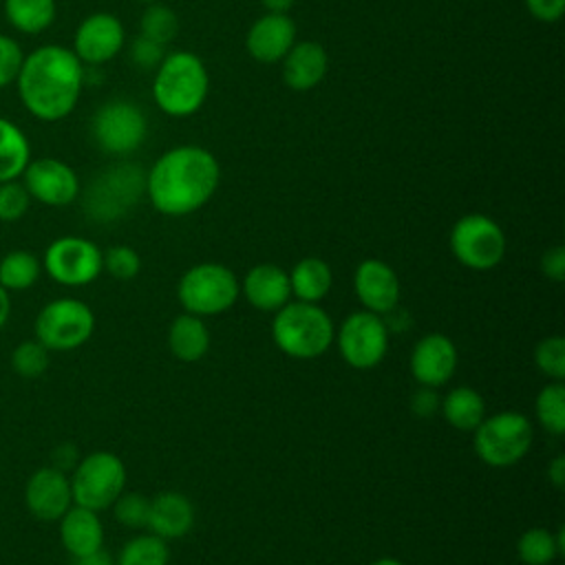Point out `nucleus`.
<instances>
[{"label": "nucleus", "instance_id": "473e14b6", "mask_svg": "<svg viewBox=\"0 0 565 565\" xmlns=\"http://www.w3.org/2000/svg\"><path fill=\"white\" fill-rule=\"evenodd\" d=\"M141 35L159 44H168L179 31L177 13L166 4H150L141 15Z\"/></svg>", "mask_w": 565, "mask_h": 565}, {"label": "nucleus", "instance_id": "c756f323", "mask_svg": "<svg viewBox=\"0 0 565 565\" xmlns=\"http://www.w3.org/2000/svg\"><path fill=\"white\" fill-rule=\"evenodd\" d=\"M170 547L168 541L157 534L132 536L117 556L115 565H168Z\"/></svg>", "mask_w": 565, "mask_h": 565}, {"label": "nucleus", "instance_id": "423d86ee", "mask_svg": "<svg viewBox=\"0 0 565 565\" xmlns=\"http://www.w3.org/2000/svg\"><path fill=\"white\" fill-rule=\"evenodd\" d=\"M475 433L477 457L492 468H510L519 463L534 441L530 419L519 411H499L486 415Z\"/></svg>", "mask_w": 565, "mask_h": 565}, {"label": "nucleus", "instance_id": "a18cd8bd", "mask_svg": "<svg viewBox=\"0 0 565 565\" xmlns=\"http://www.w3.org/2000/svg\"><path fill=\"white\" fill-rule=\"evenodd\" d=\"M547 481L556 488L563 490L565 488V457L556 455L550 463H547Z\"/></svg>", "mask_w": 565, "mask_h": 565}, {"label": "nucleus", "instance_id": "bb28decb", "mask_svg": "<svg viewBox=\"0 0 565 565\" xmlns=\"http://www.w3.org/2000/svg\"><path fill=\"white\" fill-rule=\"evenodd\" d=\"M565 552V532L530 527L516 541V556L523 565H550Z\"/></svg>", "mask_w": 565, "mask_h": 565}, {"label": "nucleus", "instance_id": "7c9ffc66", "mask_svg": "<svg viewBox=\"0 0 565 565\" xmlns=\"http://www.w3.org/2000/svg\"><path fill=\"white\" fill-rule=\"evenodd\" d=\"M534 413L539 424L561 437L565 433V386L563 382H547L536 399H534Z\"/></svg>", "mask_w": 565, "mask_h": 565}, {"label": "nucleus", "instance_id": "cd10ccee", "mask_svg": "<svg viewBox=\"0 0 565 565\" xmlns=\"http://www.w3.org/2000/svg\"><path fill=\"white\" fill-rule=\"evenodd\" d=\"M31 161V146L26 135L11 121L0 117V183L22 177Z\"/></svg>", "mask_w": 565, "mask_h": 565}, {"label": "nucleus", "instance_id": "f257e3e1", "mask_svg": "<svg viewBox=\"0 0 565 565\" xmlns=\"http://www.w3.org/2000/svg\"><path fill=\"white\" fill-rule=\"evenodd\" d=\"M221 168L201 146H177L163 152L146 174V194L166 216H185L201 210L216 192Z\"/></svg>", "mask_w": 565, "mask_h": 565}, {"label": "nucleus", "instance_id": "72a5a7b5", "mask_svg": "<svg viewBox=\"0 0 565 565\" xmlns=\"http://www.w3.org/2000/svg\"><path fill=\"white\" fill-rule=\"evenodd\" d=\"M536 369L552 382H563L565 377V338L547 335L534 347Z\"/></svg>", "mask_w": 565, "mask_h": 565}, {"label": "nucleus", "instance_id": "6ab92c4d", "mask_svg": "<svg viewBox=\"0 0 565 565\" xmlns=\"http://www.w3.org/2000/svg\"><path fill=\"white\" fill-rule=\"evenodd\" d=\"M296 44V22L287 13H265L247 31V53L263 62H280Z\"/></svg>", "mask_w": 565, "mask_h": 565}, {"label": "nucleus", "instance_id": "9b49d317", "mask_svg": "<svg viewBox=\"0 0 565 565\" xmlns=\"http://www.w3.org/2000/svg\"><path fill=\"white\" fill-rule=\"evenodd\" d=\"M90 132L104 152L124 157L143 143L148 119L135 102L110 99L95 110L90 119Z\"/></svg>", "mask_w": 565, "mask_h": 565}, {"label": "nucleus", "instance_id": "a19ab883", "mask_svg": "<svg viewBox=\"0 0 565 565\" xmlns=\"http://www.w3.org/2000/svg\"><path fill=\"white\" fill-rule=\"evenodd\" d=\"M439 402H441V397L437 395V388L419 386V388L413 393V397H411V411H413L417 417L430 419L433 415L439 413Z\"/></svg>", "mask_w": 565, "mask_h": 565}, {"label": "nucleus", "instance_id": "2f4dec72", "mask_svg": "<svg viewBox=\"0 0 565 565\" xmlns=\"http://www.w3.org/2000/svg\"><path fill=\"white\" fill-rule=\"evenodd\" d=\"M40 276V260L35 254L26 249L9 252L0 260V285L9 289H26Z\"/></svg>", "mask_w": 565, "mask_h": 565}, {"label": "nucleus", "instance_id": "2eb2a0df", "mask_svg": "<svg viewBox=\"0 0 565 565\" xmlns=\"http://www.w3.org/2000/svg\"><path fill=\"white\" fill-rule=\"evenodd\" d=\"M124 24L117 15L97 11L84 18L73 38V53L82 64L99 66L110 62L124 46Z\"/></svg>", "mask_w": 565, "mask_h": 565}, {"label": "nucleus", "instance_id": "5701e85b", "mask_svg": "<svg viewBox=\"0 0 565 565\" xmlns=\"http://www.w3.org/2000/svg\"><path fill=\"white\" fill-rule=\"evenodd\" d=\"M60 521V539L71 556H84L102 547L104 525L95 510L71 505Z\"/></svg>", "mask_w": 565, "mask_h": 565}, {"label": "nucleus", "instance_id": "f8f14e48", "mask_svg": "<svg viewBox=\"0 0 565 565\" xmlns=\"http://www.w3.org/2000/svg\"><path fill=\"white\" fill-rule=\"evenodd\" d=\"M388 327L373 311H353L338 327L335 342L342 360L360 371L377 366L388 351Z\"/></svg>", "mask_w": 565, "mask_h": 565}, {"label": "nucleus", "instance_id": "393cba45", "mask_svg": "<svg viewBox=\"0 0 565 565\" xmlns=\"http://www.w3.org/2000/svg\"><path fill=\"white\" fill-rule=\"evenodd\" d=\"M289 285H291V296H296V300L320 302L331 291L333 271L327 260L318 256H307V258H300L289 271Z\"/></svg>", "mask_w": 565, "mask_h": 565}, {"label": "nucleus", "instance_id": "58836bf2", "mask_svg": "<svg viewBox=\"0 0 565 565\" xmlns=\"http://www.w3.org/2000/svg\"><path fill=\"white\" fill-rule=\"evenodd\" d=\"M22 60H24V53L20 44L13 38L0 33V88L15 82Z\"/></svg>", "mask_w": 565, "mask_h": 565}, {"label": "nucleus", "instance_id": "4c0bfd02", "mask_svg": "<svg viewBox=\"0 0 565 565\" xmlns=\"http://www.w3.org/2000/svg\"><path fill=\"white\" fill-rule=\"evenodd\" d=\"M31 203V196L24 188V183L4 181L0 183V221H18L26 214Z\"/></svg>", "mask_w": 565, "mask_h": 565}, {"label": "nucleus", "instance_id": "e433bc0d", "mask_svg": "<svg viewBox=\"0 0 565 565\" xmlns=\"http://www.w3.org/2000/svg\"><path fill=\"white\" fill-rule=\"evenodd\" d=\"M104 269L117 280H132L141 269V256L130 245H113L104 254Z\"/></svg>", "mask_w": 565, "mask_h": 565}, {"label": "nucleus", "instance_id": "37998d69", "mask_svg": "<svg viewBox=\"0 0 565 565\" xmlns=\"http://www.w3.org/2000/svg\"><path fill=\"white\" fill-rule=\"evenodd\" d=\"M527 11L541 22H556L565 11V0H525Z\"/></svg>", "mask_w": 565, "mask_h": 565}, {"label": "nucleus", "instance_id": "b1692460", "mask_svg": "<svg viewBox=\"0 0 565 565\" xmlns=\"http://www.w3.org/2000/svg\"><path fill=\"white\" fill-rule=\"evenodd\" d=\"M212 344V335L201 316L181 313L170 322L168 349L181 362H199Z\"/></svg>", "mask_w": 565, "mask_h": 565}, {"label": "nucleus", "instance_id": "09e8293b", "mask_svg": "<svg viewBox=\"0 0 565 565\" xmlns=\"http://www.w3.org/2000/svg\"><path fill=\"white\" fill-rule=\"evenodd\" d=\"M11 313V300H9V291L0 285V329L7 324Z\"/></svg>", "mask_w": 565, "mask_h": 565}, {"label": "nucleus", "instance_id": "49530a36", "mask_svg": "<svg viewBox=\"0 0 565 565\" xmlns=\"http://www.w3.org/2000/svg\"><path fill=\"white\" fill-rule=\"evenodd\" d=\"M73 565H115L108 550L99 547L95 552H88L84 556H73Z\"/></svg>", "mask_w": 565, "mask_h": 565}, {"label": "nucleus", "instance_id": "f704fd0d", "mask_svg": "<svg viewBox=\"0 0 565 565\" xmlns=\"http://www.w3.org/2000/svg\"><path fill=\"white\" fill-rule=\"evenodd\" d=\"M11 364L18 371V375L26 380H35L49 366V349L42 347L38 340H24L15 347L11 355Z\"/></svg>", "mask_w": 565, "mask_h": 565}, {"label": "nucleus", "instance_id": "7ed1b4c3", "mask_svg": "<svg viewBox=\"0 0 565 565\" xmlns=\"http://www.w3.org/2000/svg\"><path fill=\"white\" fill-rule=\"evenodd\" d=\"M210 90V75L199 55L190 51H172L163 55L152 82L157 106L172 117L194 115Z\"/></svg>", "mask_w": 565, "mask_h": 565}, {"label": "nucleus", "instance_id": "f3484780", "mask_svg": "<svg viewBox=\"0 0 565 565\" xmlns=\"http://www.w3.org/2000/svg\"><path fill=\"white\" fill-rule=\"evenodd\" d=\"M353 289L362 307L377 316H386L399 302V278L395 269L380 258H366L355 267Z\"/></svg>", "mask_w": 565, "mask_h": 565}, {"label": "nucleus", "instance_id": "c9c22d12", "mask_svg": "<svg viewBox=\"0 0 565 565\" xmlns=\"http://www.w3.org/2000/svg\"><path fill=\"white\" fill-rule=\"evenodd\" d=\"M115 519L126 527H146L148 525V512H150V499L139 492H121L113 503Z\"/></svg>", "mask_w": 565, "mask_h": 565}, {"label": "nucleus", "instance_id": "3c124183", "mask_svg": "<svg viewBox=\"0 0 565 565\" xmlns=\"http://www.w3.org/2000/svg\"><path fill=\"white\" fill-rule=\"evenodd\" d=\"M139 2H154V0H139Z\"/></svg>", "mask_w": 565, "mask_h": 565}, {"label": "nucleus", "instance_id": "0eeeda50", "mask_svg": "<svg viewBox=\"0 0 565 565\" xmlns=\"http://www.w3.org/2000/svg\"><path fill=\"white\" fill-rule=\"evenodd\" d=\"M241 294L236 274L221 263H199L183 271L177 285V298L188 313L218 316L227 311Z\"/></svg>", "mask_w": 565, "mask_h": 565}, {"label": "nucleus", "instance_id": "20e7f679", "mask_svg": "<svg viewBox=\"0 0 565 565\" xmlns=\"http://www.w3.org/2000/svg\"><path fill=\"white\" fill-rule=\"evenodd\" d=\"M274 344L289 358L313 360L320 358L335 338L331 316L318 302H287L271 320Z\"/></svg>", "mask_w": 565, "mask_h": 565}, {"label": "nucleus", "instance_id": "39448f33", "mask_svg": "<svg viewBox=\"0 0 565 565\" xmlns=\"http://www.w3.org/2000/svg\"><path fill=\"white\" fill-rule=\"evenodd\" d=\"M146 192V172L137 163H115L102 170L84 192V212L95 223L126 216Z\"/></svg>", "mask_w": 565, "mask_h": 565}, {"label": "nucleus", "instance_id": "1a4fd4ad", "mask_svg": "<svg viewBox=\"0 0 565 565\" xmlns=\"http://www.w3.org/2000/svg\"><path fill=\"white\" fill-rule=\"evenodd\" d=\"M450 252L468 269L488 271L505 256V234L486 214H466L450 230Z\"/></svg>", "mask_w": 565, "mask_h": 565}, {"label": "nucleus", "instance_id": "6e6552de", "mask_svg": "<svg viewBox=\"0 0 565 565\" xmlns=\"http://www.w3.org/2000/svg\"><path fill=\"white\" fill-rule=\"evenodd\" d=\"M126 486V466L124 461L108 450H95L86 455L73 468L71 494L73 503L88 510H106L124 492Z\"/></svg>", "mask_w": 565, "mask_h": 565}, {"label": "nucleus", "instance_id": "4be33fe9", "mask_svg": "<svg viewBox=\"0 0 565 565\" xmlns=\"http://www.w3.org/2000/svg\"><path fill=\"white\" fill-rule=\"evenodd\" d=\"M329 57L322 44L305 40L296 42L282 57V79L291 90H311L322 82Z\"/></svg>", "mask_w": 565, "mask_h": 565}, {"label": "nucleus", "instance_id": "9d476101", "mask_svg": "<svg viewBox=\"0 0 565 565\" xmlns=\"http://www.w3.org/2000/svg\"><path fill=\"white\" fill-rule=\"evenodd\" d=\"M95 329L90 307L77 298H57L42 307L35 318V340L49 351L82 347Z\"/></svg>", "mask_w": 565, "mask_h": 565}, {"label": "nucleus", "instance_id": "de8ad7c7", "mask_svg": "<svg viewBox=\"0 0 565 565\" xmlns=\"http://www.w3.org/2000/svg\"><path fill=\"white\" fill-rule=\"evenodd\" d=\"M267 13H287L294 7V0H260Z\"/></svg>", "mask_w": 565, "mask_h": 565}, {"label": "nucleus", "instance_id": "a878e982", "mask_svg": "<svg viewBox=\"0 0 565 565\" xmlns=\"http://www.w3.org/2000/svg\"><path fill=\"white\" fill-rule=\"evenodd\" d=\"M439 411L452 428L472 433L486 417V402L477 388L455 386L441 397Z\"/></svg>", "mask_w": 565, "mask_h": 565}, {"label": "nucleus", "instance_id": "ea45409f", "mask_svg": "<svg viewBox=\"0 0 565 565\" xmlns=\"http://www.w3.org/2000/svg\"><path fill=\"white\" fill-rule=\"evenodd\" d=\"M163 44L139 35L130 46V57L139 68H157L163 60Z\"/></svg>", "mask_w": 565, "mask_h": 565}, {"label": "nucleus", "instance_id": "4468645a", "mask_svg": "<svg viewBox=\"0 0 565 565\" xmlns=\"http://www.w3.org/2000/svg\"><path fill=\"white\" fill-rule=\"evenodd\" d=\"M22 177L29 196L44 205H68L79 194V179L75 170L68 163L53 157L29 161Z\"/></svg>", "mask_w": 565, "mask_h": 565}, {"label": "nucleus", "instance_id": "8fccbe9b", "mask_svg": "<svg viewBox=\"0 0 565 565\" xmlns=\"http://www.w3.org/2000/svg\"><path fill=\"white\" fill-rule=\"evenodd\" d=\"M371 565H404V563H402V561H397V558H393V556H382V558L373 561Z\"/></svg>", "mask_w": 565, "mask_h": 565}, {"label": "nucleus", "instance_id": "f03ea898", "mask_svg": "<svg viewBox=\"0 0 565 565\" xmlns=\"http://www.w3.org/2000/svg\"><path fill=\"white\" fill-rule=\"evenodd\" d=\"M84 64L73 49L44 44L24 55L15 77L22 106L42 121H57L73 113L82 95Z\"/></svg>", "mask_w": 565, "mask_h": 565}, {"label": "nucleus", "instance_id": "c85d7f7f", "mask_svg": "<svg viewBox=\"0 0 565 565\" xmlns=\"http://www.w3.org/2000/svg\"><path fill=\"white\" fill-rule=\"evenodd\" d=\"M4 18L20 33H42L55 20V0H4Z\"/></svg>", "mask_w": 565, "mask_h": 565}, {"label": "nucleus", "instance_id": "c03bdc74", "mask_svg": "<svg viewBox=\"0 0 565 565\" xmlns=\"http://www.w3.org/2000/svg\"><path fill=\"white\" fill-rule=\"evenodd\" d=\"M53 466L57 470H68V468H75L77 466V450L73 444H62L55 448L53 452Z\"/></svg>", "mask_w": 565, "mask_h": 565}, {"label": "nucleus", "instance_id": "dca6fc26", "mask_svg": "<svg viewBox=\"0 0 565 565\" xmlns=\"http://www.w3.org/2000/svg\"><path fill=\"white\" fill-rule=\"evenodd\" d=\"M411 373L419 386L439 388L457 371L459 353L455 342L444 333H426L411 351Z\"/></svg>", "mask_w": 565, "mask_h": 565}, {"label": "nucleus", "instance_id": "a211bd4d", "mask_svg": "<svg viewBox=\"0 0 565 565\" xmlns=\"http://www.w3.org/2000/svg\"><path fill=\"white\" fill-rule=\"evenodd\" d=\"M24 501L35 519L57 521L73 503L71 479L55 466L40 468L26 481Z\"/></svg>", "mask_w": 565, "mask_h": 565}, {"label": "nucleus", "instance_id": "aec40b11", "mask_svg": "<svg viewBox=\"0 0 565 565\" xmlns=\"http://www.w3.org/2000/svg\"><path fill=\"white\" fill-rule=\"evenodd\" d=\"M241 294L254 309L276 313L291 298L289 271L274 263L254 265L241 282Z\"/></svg>", "mask_w": 565, "mask_h": 565}, {"label": "nucleus", "instance_id": "412c9836", "mask_svg": "<svg viewBox=\"0 0 565 565\" xmlns=\"http://www.w3.org/2000/svg\"><path fill=\"white\" fill-rule=\"evenodd\" d=\"M194 525V505L192 501L174 490L161 492L150 499L148 530L166 541L185 536Z\"/></svg>", "mask_w": 565, "mask_h": 565}, {"label": "nucleus", "instance_id": "ddd939ff", "mask_svg": "<svg viewBox=\"0 0 565 565\" xmlns=\"http://www.w3.org/2000/svg\"><path fill=\"white\" fill-rule=\"evenodd\" d=\"M44 269L60 285H88L104 269V252L88 238L62 236L46 247Z\"/></svg>", "mask_w": 565, "mask_h": 565}, {"label": "nucleus", "instance_id": "79ce46f5", "mask_svg": "<svg viewBox=\"0 0 565 565\" xmlns=\"http://www.w3.org/2000/svg\"><path fill=\"white\" fill-rule=\"evenodd\" d=\"M541 274L547 280H554V282H563L565 280V247L556 245V247H550L547 252H543V256H541Z\"/></svg>", "mask_w": 565, "mask_h": 565}]
</instances>
